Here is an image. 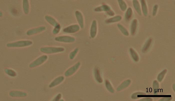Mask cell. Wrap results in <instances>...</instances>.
<instances>
[{"mask_svg":"<svg viewBox=\"0 0 175 101\" xmlns=\"http://www.w3.org/2000/svg\"><path fill=\"white\" fill-rule=\"evenodd\" d=\"M40 50L44 54H51L63 52L65 48L62 47L46 46L41 48Z\"/></svg>","mask_w":175,"mask_h":101,"instance_id":"cell-1","label":"cell"},{"mask_svg":"<svg viewBox=\"0 0 175 101\" xmlns=\"http://www.w3.org/2000/svg\"><path fill=\"white\" fill-rule=\"evenodd\" d=\"M32 44V42L30 40H20L8 43L6 46L8 48H22L30 46Z\"/></svg>","mask_w":175,"mask_h":101,"instance_id":"cell-2","label":"cell"},{"mask_svg":"<svg viewBox=\"0 0 175 101\" xmlns=\"http://www.w3.org/2000/svg\"><path fill=\"white\" fill-rule=\"evenodd\" d=\"M48 58V56L46 55L41 56L31 63L29 66L30 68H33L39 66L45 62Z\"/></svg>","mask_w":175,"mask_h":101,"instance_id":"cell-3","label":"cell"},{"mask_svg":"<svg viewBox=\"0 0 175 101\" xmlns=\"http://www.w3.org/2000/svg\"><path fill=\"white\" fill-rule=\"evenodd\" d=\"M54 40L58 42L67 43L73 42L76 40L74 37L67 35L57 36L55 38Z\"/></svg>","mask_w":175,"mask_h":101,"instance_id":"cell-4","label":"cell"},{"mask_svg":"<svg viewBox=\"0 0 175 101\" xmlns=\"http://www.w3.org/2000/svg\"><path fill=\"white\" fill-rule=\"evenodd\" d=\"M81 65L80 62H78L68 69L64 72V75L66 77L74 74L78 70Z\"/></svg>","mask_w":175,"mask_h":101,"instance_id":"cell-5","label":"cell"},{"mask_svg":"<svg viewBox=\"0 0 175 101\" xmlns=\"http://www.w3.org/2000/svg\"><path fill=\"white\" fill-rule=\"evenodd\" d=\"M80 29L79 26L77 24H73L64 28L63 32L66 33L72 34L78 31Z\"/></svg>","mask_w":175,"mask_h":101,"instance_id":"cell-6","label":"cell"},{"mask_svg":"<svg viewBox=\"0 0 175 101\" xmlns=\"http://www.w3.org/2000/svg\"><path fill=\"white\" fill-rule=\"evenodd\" d=\"M46 29V27L45 26H41L28 30L27 31L26 34L28 36H31L41 32Z\"/></svg>","mask_w":175,"mask_h":101,"instance_id":"cell-7","label":"cell"},{"mask_svg":"<svg viewBox=\"0 0 175 101\" xmlns=\"http://www.w3.org/2000/svg\"><path fill=\"white\" fill-rule=\"evenodd\" d=\"M64 77L62 76H58L50 83L49 85V87L52 88L59 85L64 81Z\"/></svg>","mask_w":175,"mask_h":101,"instance_id":"cell-8","label":"cell"},{"mask_svg":"<svg viewBox=\"0 0 175 101\" xmlns=\"http://www.w3.org/2000/svg\"><path fill=\"white\" fill-rule=\"evenodd\" d=\"M97 32V26L96 20H94L92 22L90 30V35L92 38H94L96 36Z\"/></svg>","mask_w":175,"mask_h":101,"instance_id":"cell-9","label":"cell"},{"mask_svg":"<svg viewBox=\"0 0 175 101\" xmlns=\"http://www.w3.org/2000/svg\"><path fill=\"white\" fill-rule=\"evenodd\" d=\"M9 96L12 97L22 98L27 96V93L18 90H12L9 93Z\"/></svg>","mask_w":175,"mask_h":101,"instance_id":"cell-10","label":"cell"},{"mask_svg":"<svg viewBox=\"0 0 175 101\" xmlns=\"http://www.w3.org/2000/svg\"><path fill=\"white\" fill-rule=\"evenodd\" d=\"M76 17L79 25L82 28L84 26V20L83 15L81 12L78 10H76L75 12Z\"/></svg>","mask_w":175,"mask_h":101,"instance_id":"cell-11","label":"cell"},{"mask_svg":"<svg viewBox=\"0 0 175 101\" xmlns=\"http://www.w3.org/2000/svg\"><path fill=\"white\" fill-rule=\"evenodd\" d=\"M45 18L48 23L54 27L60 25L54 18L50 16L46 15Z\"/></svg>","mask_w":175,"mask_h":101,"instance_id":"cell-12","label":"cell"},{"mask_svg":"<svg viewBox=\"0 0 175 101\" xmlns=\"http://www.w3.org/2000/svg\"><path fill=\"white\" fill-rule=\"evenodd\" d=\"M138 25V20L136 19H134L132 21L130 27V32L131 35L134 36L136 32Z\"/></svg>","mask_w":175,"mask_h":101,"instance_id":"cell-13","label":"cell"},{"mask_svg":"<svg viewBox=\"0 0 175 101\" xmlns=\"http://www.w3.org/2000/svg\"><path fill=\"white\" fill-rule=\"evenodd\" d=\"M122 19V17L120 15H117L106 19L105 22L106 24L116 22L120 21Z\"/></svg>","mask_w":175,"mask_h":101,"instance_id":"cell-14","label":"cell"},{"mask_svg":"<svg viewBox=\"0 0 175 101\" xmlns=\"http://www.w3.org/2000/svg\"><path fill=\"white\" fill-rule=\"evenodd\" d=\"M111 9L110 7L106 4H103L95 8L94 10L96 12H106Z\"/></svg>","mask_w":175,"mask_h":101,"instance_id":"cell-15","label":"cell"},{"mask_svg":"<svg viewBox=\"0 0 175 101\" xmlns=\"http://www.w3.org/2000/svg\"><path fill=\"white\" fill-rule=\"evenodd\" d=\"M94 75L95 79L98 82H102L103 80L101 76L100 70L98 68H95L94 70Z\"/></svg>","mask_w":175,"mask_h":101,"instance_id":"cell-16","label":"cell"},{"mask_svg":"<svg viewBox=\"0 0 175 101\" xmlns=\"http://www.w3.org/2000/svg\"><path fill=\"white\" fill-rule=\"evenodd\" d=\"M22 7L24 13L25 14H28L30 10V5L28 0H23Z\"/></svg>","mask_w":175,"mask_h":101,"instance_id":"cell-17","label":"cell"},{"mask_svg":"<svg viewBox=\"0 0 175 101\" xmlns=\"http://www.w3.org/2000/svg\"><path fill=\"white\" fill-rule=\"evenodd\" d=\"M133 5L136 10L138 14L140 15L142 14L140 6L138 1L136 0L132 1Z\"/></svg>","mask_w":175,"mask_h":101,"instance_id":"cell-18","label":"cell"},{"mask_svg":"<svg viewBox=\"0 0 175 101\" xmlns=\"http://www.w3.org/2000/svg\"><path fill=\"white\" fill-rule=\"evenodd\" d=\"M140 1L142 13L144 16H146L148 15V10L146 1L144 0H140Z\"/></svg>","mask_w":175,"mask_h":101,"instance_id":"cell-19","label":"cell"},{"mask_svg":"<svg viewBox=\"0 0 175 101\" xmlns=\"http://www.w3.org/2000/svg\"><path fill=\"white\" fill-rule=\"evenodd\" d=\"M129 51L130 55L133 60L136 62H138L139 59L138 55L136 52L132 48H130Z\"/></svg>","mask_w":175,"mask_h":101,"instance_id":"cell-20","label":"cell"},{"mask_svg":"<svg viewBox=\"0 0 175 101\" xmlns=\"http://www.w3.org/2000/svg\"><path fill=\"white\" fill-rule=\"evenodd\" d=\"M152 41V39L151 38H149L146 41L142 49V51L145 52L146 51L149 49Z\"/></svg>","mask_w":175,"mask_h":101,"instance_id":"cell-21","label":"cell"},{"mask_svg":"<svg viewBox=\"0 0 175 101\" xmlns=\"http://www.w3.org/2000/svg\"><path fill=\"white\" fill-rule=\"evenodd\" d=\"M117 26L118 29L124 35L127 36H129V33L128 30L124 26L120 24H118Z\"/></svg>","mask_w":175,"mask_h":101,"instance_id":"cell-22","label":"cell"},{"mask_svg":"<svg viewBox=\"0 0 175 101\" xmlns=\"http://www.w3.org/2000/svg\"><path fill=\"white\" fill-rule=\"evenodd\" d=\"M133 11L131 7H129L125 13V17L127 20H129L131 19L132 14Z\"/></svg>","mask_w":175,"mask_h":101,"instance_id":"cell-23","label":"cell"},{"mask_svg":"<svg viewBox=\"0 0 175 101\" xmlns=\"http://www.w3.org/2000/svg\"><path fill=\"white\" fill-rule=\"evenodd\" d=\"M4 71L7 75L11 77H15L17 75L16 72L14 70L10 69L5 68Z\"/></svg>","mask_w":175,"mask_h":101,"instance_id":"cell-24","label":"cell"},{"mask_svg":"<svg viewBox=\"0 0 175 101\" xmlns=\"http://www.w3.org/2000/svg\"><path fill=\"white\" fill-rule=\"evenodd\" d=\"M118 2L121 10L123 12L125 11L127 8V6L125 2L122 0H118Z\"/></svg>","mask_w":175,"mask_h":101,"instance_id":"cell-25","label":"cell"},{"mask_svg":"<svg viewBox=\"0 0 175 101\" xmlns=\"http://www.w3.org/2000/svg\"><path fill=\"white\" fill-rule=\"evenodd\" d=\"M105 84L106 87L108 90L111 93H114V89L109 81L106 80Z\"/></svg>","mask_w":175,"mask_h":101,"instance_id":"cell-26","label":"cell"},{"mask_svg":"<svg viewBox=\"0 0 175 101\" xmlns=\"http://www.w3.org/2000/svg\"><path fill=\"white\" fill-rule=\"evenodd\" d=\"M78 48H77L71 52L69 55V58L71 60L74 59L78 52Z\"/></svg>","mask_w":175,"mask_h":101,"instance_id":"cell-27","label":"cell"},{"mask_svg":"<svg viewBox=\"0 0 175 101\" xmlns=\"http://www.w3.org/2000/svg\"><path fill=\"white\" fill-rule=\"evenodd\" d=\"M60 28L61 26L60 25L54 27L52 31L53 34L55 35L58 34L60 32Z\"/></svg>","mask_w":175,"mask_h":101,"instance_id":"cell-28","label":"cell"},{"mask_svg":"<svg viewBox=\"0 0 175 101\" xmlns=\"http://www.w3.org/2000/svg\"><path fill=\"white\" fill-rule=\"evenodd\" d=\"M166 72L167 70L166 69H165L162 71L158 74V79L159 80H161L162 79L166 73Z\"/></svg>","mask_w":175,"mask_h":101,"instance_id":"cell-29","label":"cell"},{"mask_svg":"<svg viewBox=\"0 0 175 101\" xmlns=\"http://www.w3.org/2000/svg\"><path fill=\"white\" fill-rule=\"evenodd\" d=\"M158 7V5L157 4H156L154 6L152 12V15L153 16H156L157 12Z\"/></svg>","mask_w":175,"mask_h":101,"instance_id":"cell-30","label":"cell"},{"mask_svg":"<svg viewBox=\"0 0 175 101\" xmlns=\"http://www.w3.org/2000/svg\"><path fill=\"white\" fill-rule=\"evenodd\" d=\"M62 96V94L60 93L58 94L54 98L53 100V101H58L60 100Z\"/></svg>","mask_w":175,"mask_h":101,"instance_id":"cell-31","label":"cell"},{"mask_svg":"<svg viewBox=\"0 0 175 101\" xmlns=\"http://www.w3.org/2000/svg\"><path fill=\"white\" fill-rule=\"evenodd\" d=\"M106 13L108 15L111 16H114L115 14L114 12L111 9L107 12Z\"/></svg>","mask_w":175,"mask_h":101,"instance_id":"cell-32","label":"cell"}]
</instances>
